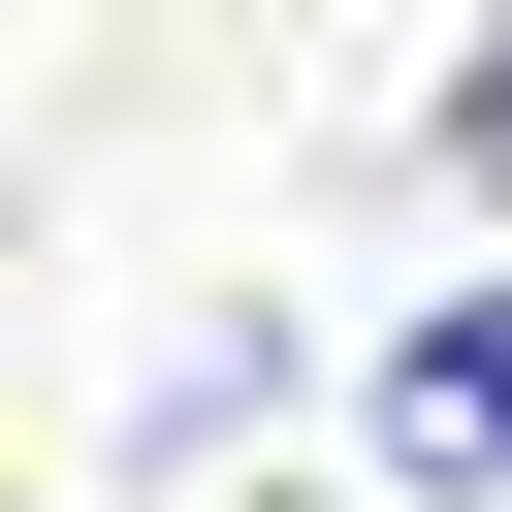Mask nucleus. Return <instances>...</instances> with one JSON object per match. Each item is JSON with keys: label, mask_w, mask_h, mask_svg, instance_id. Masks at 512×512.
<instances>
[{"label": "nucleus", "mask_w": 512, "mask_h": 512, "mask_svg": "<svg viewBox=\"0 0 512 512\" xmlns=\"http://www.w3.org/2000/svg\"><path fill=\"white\" fill-rule=\"evenodd\" d=\"M448 160H480V192H512V32H480V96H448Z\"/></svg>", "instance_id": "nucleus-2"}, {"label": "nucleus", "mask_w": 512, "mask_h": 512, "mask_svg": "<svg viewBox=\"0 0 512 512\" xmlns=\"http://www.w3.org/2000/svg\"><path fill=\"white\" fill-rule=\"evenodd\" d=\"M384 480H512V288H448L384 352Z\"/></svg>", "instance_id": "nucleus-1"}]
</instances>
